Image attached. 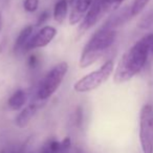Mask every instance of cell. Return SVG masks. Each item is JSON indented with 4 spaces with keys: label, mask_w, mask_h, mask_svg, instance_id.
Masks as SVG:
<instances>
[{
    "label": "cell",
    "mask_w": 153,
    "mask_h": 153,
    "mask_svg": "<svg viewBox=\"0 0 153 153\" xmlns=\"http://www.w3.org/2000/svg\"><path fill=\"white\" fill-rule=\"evenodd\" d=\"M149 55H151L150 49L140 38L120 59L113 76L114 83H125L140 74L148 61Z\"/></svg>",
    "instance_id": "obj_1"
},
{
    "label": "cell",
    "mask_w": 153,
    "mask_h": 153,
    "mask_svg": "<svg viewBox=\"0 0 153 153\" xmlns=\"http://www.w3.org/2000/svg\"><path fill=\"white\" fill-rule=\"evenodd\" d=\"M117 39V32L102 26L88 40L80 57V67L87 68L94 64L110 48Z\"/></svg>",
    "instance_id": "obj_2"
},
{
    "label": "cell",
    "mask_w": 153,
    "mask_h": 153,
    "mask_svg": "<svg viewBox=\"0 0 153 153\" xmlns=\"http://www.w3.org/2000/svg\"><path fill=\"white\" fill-rule=\"evenodd\" d=\"M68 71L67 62H60L55 65L41 80L36 90L35 98L39 102H43L49 99L60 87Z\"/></svg>",
    "instance_id": "obj_3"
},
{
    "label": "cell",
    "mask_w": 153,
    "mask_h": 153,
    "mask_svg": "<svg viewBox=\"0 0 153 153\" xmlns=\"http://www.w3.org/2000/svg\"><path fill=\"white\" fill-rule=\"evenodd\" d=\"M114 70V62L113 60H107L103 63L100 68L89 72L86 76L74 83V89L78 94H85L99 88L109 79Z\"/></svg>",
    "instance_id": "obj_4"
},
{
    "label": "cell",
    "mask_w": 153,
    "mask_h": 153,
    "mask_svg": "<svg viewBox=\"0 0 153 153\" xmlns=\"http://www.w3.org/2000/svg\"><path fill=\"white\" fill-rule=\"evenodd\" d=\"M140 143L143 153H153V105L149 103L140 112Z\"/></svg>",
    "instance_id": "obj_5"
},
{
    "label": "cell",
    "mask_w": 153,
    "mask_h": 153,
    "mask_svg": "<svg viewBox=\"0 0 153 153\" xmlns=\"http://www.w3.org/2000/svg\"><path fill=\"white\" fill-rule=\"evenodd\" d=\"M56 35H57V30L53 26L51 25L43 26V27H41L38 30L37 34H35L30 39V41L26 44L24 51H32V49H36V48H42V47L47 46L53 40Z\"/></svg>",
    "instance_id": "obj_6"
},
{
    "label": "cell",
    "mask_w": 153,
    "mask_h": 153,
    "mask_svg": "<svg viewBox=\"0 0 153 153\" xmlns=\"http://www.w3.org/2000/svg\"><path fill=\"white\" fill-rule=\"evenodd\" d=\"M104 14H106V12H105L104 7H103L101 0H94L91 7L88 10L87 14L83 18V20L81 21V24L79 26L78 30H79L80 34H84L86 30L91 28L101 19V17Z\"/></svg>",
    "instance_id": "obj_7"
},
{
    "label": "cell",
    "mask_w": 153,
    "mask_h": 153,
    "mask_svg": "<svg viewBox=\"0 0 153 153\" xmlns=\"http://www.w3.org/2000/svg\"><path fill=\"white\" fill-rule=\"evenodd\" d=\"M94 0H69L68 4L71 7L69 15V24L74 25L83 20L88 10L91 7Z\"/></svg>",
    "instance_id": "obj_8"
},
{
    "label": "cell",
    "mask_w": 153,
    "mask_h": 153,
    "mask_svg": "<svg viewBox=\"0 0 153 153\" xmlns=\"http://www.w3.org/2000/svg\"><path fill=\"white\" fill-rule=\"evenodd\" d=\"M41 105L37 102L30 103L26 107L22 108L20 110V112L17 114V117H15V125L20 129L27 127L28 124L30 123V121L33 120V117L36 115L37 111L40 109Z\"/></svg>",
    "instance_id": "obj_9"
},
{
    "label": "cell",
    "mask_w": 153,
    "mask_h": 153,
    "mask_svg": "<svg viewBox=\"0 0 153 153\" xmlns=\"http://www.w3.org/2000/svg\"><path fill=\"white\" fill-rule=\"evenodd\" d=\"M33 32H34V26L33 25H26L25 27L20 30L17 39L15 40L13 47L15 55H19V53H24L26 44L30 41V39L33 37Z\"/></svg>",
    "instance_id": "obj_10"
},
{
    "label": "cell",
    "mask_w": 153,
    "mask_h": 153,
    "mask_svg": "<svg viewBox=\"0 0 153 153\" xmlns=\"http://www.w3.org/2000/svg\"><path fill=\"white\" fill-rule=\"evenodd\" d=\"M26 101H27L26 91L23 89H18L10 97L9 101H7V106L13 111L21 110L25 105Z\"/></svg>",
    "instance_id": "obj_11"
},
{
    "label": "cell",
    "mask_w": 153,
    "mask_h": 153,
    "mask_svg": "<svg viewBox=\"0 0 153 153\" xmlns=\"http://www.w3.org/2000/svg\"><path fill=\"white\" fill-rule=\"evenodd\" d=\"M68 13V0H58L53 7V19L62 24L66 19Z\"/></svg>",
    "instance_id": "obj_12"
},
{
    "label": "cell",
    "mask_w": 153,
    "mask_h": 153,
    "mask_svg": "<svg viewBox=\"0 0 153 153\" xmlns=\"http://www.w3.org/2000/svg\"><path fill=\"white\" fill-rule=\"evenodd\" d=\"M38 153H60V140L55 137L46 140Z\"/></svg>",
    "instance_id": "obj_13"
},
{
    "label": "cell",
    "mask_w": 153,
    "mask_h": 153,
    "mask_svg": "<svg viewBox=\"0 0 153 153\" xmlns=\"http://www.w3.org/2000/svg\"><path fill=\"white\" fill-rule=\"evenodd\" d=\"M150 2V0H134L131 7V16H137L138 14H140L144 9L147 7V4Z\"/></svg>",
    "instance_id": "obj_14"
},
{
    "label": "cell",
    "mask_w": 153,
    "mask_h": 153,
    "mask_svg": "<svg viewBox=\"0 0 153 153\" xmlns=\"http://www.w3.org/2000/svg\"><path fill=\"white\" fill-rule=\"evenodd\" d=\"M123 1L124 0H101L102 5L106 13H109V12L117 10L123 3Z\"/></svg>",
    "instance_id": "obj_15"
},
{
    "label": "cell",
    "mask_w": 153,
    "mask_h": 153,
    "mask_svg": "<svg viewBox=\"0 0 153 153\" xmlns=\"http://www.w3.org/2000/svg\"><path fill=\"white\" fill-rule=\"evenodd\" d=\"M72 152V142L70 136H65L60 140V153H71Z\"/></svg>",
    "instance_id": "obj_16"
},
{
    "label": "cell",
    "mask_w": 153,
    "mask_h": 153,
    "mask_svg": "<svg viewBox=\"0 0 153 153\" xmlns=\"http://www.w3.org/2000/svg\"><path fill=\"white\" fill-rule=\"evenodd\" d=\"M40 0H23V7L27 13H35L39 7Z\"/></svg>",
    "instance_id": "obj_17"
},
{
    "label": "cell",
    "mask_w": 153,
    "mask_h": 153,
    "mask_svg": "<svg viewBox=\"0 0 153 153\" xmlns=\"http://www.w3.org/2000/svg\"><path fill=\"white\" fill-rule=\"evenodd\" d=\"M83 119H84V115H83V109L82 107H76V111H74V124L76 127L78 128H81L82 125H83Z\"/></svg>",
    "instance_id": "obj_18"
},
{
    "label": "cell",
    "mask_w": 153,
    "mask_h": 153,
    "mask_svg": "<svg viewBox=\"0 0 153 153\" xmlns=\"http://www.w3.org/2000/svg\"><path fill=\"white\" fill-rule=\"evenodd\" d=\"M49 16H51V13H49L48 10H45V11L41 12V14L38 16V19H37L36 25L37 26H41L42 24L46 23L47 20L49 19Z\"/></svg>",
    "instance_id": "obj_19"
},
{
    "label": "cell",
    "mask_w": 153,
    "mask_h": 153,
    "mask_svg": "<svg viewBox=\"0 0 153 153\" xmlns=\"http://www.w3.org/2000/svg\"><path fill=\"white\" fill-rule=\"evenodd\" d=\"M142 39L144 40V42L147 44V46L149 47L151 53H153V32L146 34L144 37H142Z\"/></svg>",
    "instance_id": "obj_20"
},
{
    "label": "cell",
    "mask_w": 153,
    "mask_h": 153,
    "mask_svg": "<svg viewBox=\"0 0 153 153\" xmlns=\"http://www.w3.org/2000/svg\"><path fill=\"white\" fill-rule=\"evenodd\" d=\"M39 62H40V60H39L38 56L37 55H30V58H28V60H27V65L30 68L34 69V68H36L37 66L39 65Z\"/></svg>",
    "instance_id": "obj_21"
},
{
    "label": "cell",
    "mask_w": 153,
    "mask_h": 153,
    "mask_svg": "<svg viewBox=\"0 0 153 153\" xmlns=\"http://www.w3.org/2000/svg\"><path fill=\"white\" fill-rule=\"evenodd\" d=\"M74 153H85V152H84V151L82 150L81 148H79V147H76V148H74Z\"/></svg>",
    "instance_id": "obj_22"
},
{
    "label": "cell",
    "mask_w": 153,
    "mask_h": 153,
    "mask_svg": "<svg viewBox=\"0 0 153 153\" xmlns=\"http://www.w3.org/2000/svg\"><path fill=\"white\" fill-rule=\"evenodd\" d=\"M1 26H2V18H1V15H0V30H1Z\"/></svg>",
    "instance_id": "obj_23"
},
{
    "label": "cell",
    "mask_w": 153,
    "mask_h": 153,
    "mask_svg": "<svg viewBox=\"0 0 153 153\" xmlns=\"http://www.w3.org/2000/svg\"><path fill=\"white\" fill-rule=\"evenodd\" d=\"M27 153H37V152H32V151H30V152H27Z\"/></svg>",
    "instance_id": "obj_24"
}]
</instances>
